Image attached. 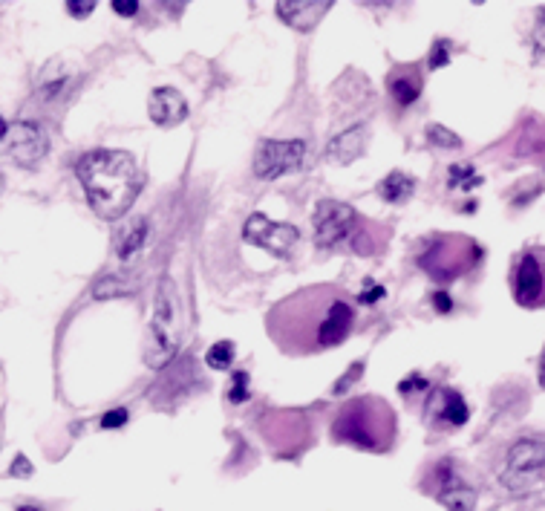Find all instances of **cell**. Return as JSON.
I'll return each instance as SVG.
<instances>
[{"label":"cell","mask_w":545,"mask_h":511,"mask_svg":"<svg viewBox=\"0 0 545 511\" xmlns=\"http://www.w3.org/2000/svg\"><path fill=\"white\" fill-rule=\"evenodd\" d=\"M64 6H67V12H70L73 18H87V15H90V12L96 9V3H93V0H87V3H78V0H67Z\"/></svg>","instance_id":"27"},{"label":"cell","mask_w":545,"mask_h":511,"mask_svg":"<svg viewBox=\"0 0 545 511\" xmlns=\"http://www.w3.org/2000/svg\"><path fill=\"white\" fill-rule=\"evenodd\" d=\"M502 486L514 494H534L545 488V442L520 439L511 445L502 471Z\"/></svg>","instance_id":"6"},{"label":"cell","mask_w":545,"mask_h":511,"mask_svg":"<svg viewBox=\"0 0 545 511\" xmlns=\"http://www.w3.org/2000/svg\"><path fill=\"white\" fill-rule=\"evenodd\" d=\"M182 330H185L182 298H179L174 278L165 275L156 286V298H153V318H150L145 347H142L145 364L153 367V370L171 364L176 353H179V347H182Z\"/></svg>","instance_id":"4"},{"label":"cell","mask_w":545,"mask_h":511,"mask_svg":"<svg viewBox=\"0 0 545 511\" xmlns=\"http://www.w3.org/2000/svg\"><path fill=\"white\" fill-rule=\"evenodd\" d=\"M70 81H73L70 67H67L64 61H50L47 70L38 76V96H41L44 102H52V99H58V96L64 93V87H67Z\"/></svg>","instance_id":"18"},{"label":"cell","mask_w":545,"mask_h":511,"mask_svg":"<svg viewBox=\"0 0 545 511\" xmlns=\"http://www.w3.org/2000/svg\"><path fill=\"white\" fill-rule=\"evenodd\" d=\"M534 52L545 58V9H540V18L534 26Z\"/></svg>","instance_id":"26"},{"label":"cell","mask_w":545,"mask_h":511,"mask_svg":"<svg viewBox=\"0 0 545 511\" xmlns=\"http://www.w3.org/2000/svg\"><path fill=\"white\" fill-rule=\"evenodd\" d=\"M482 260V249L468 234H436L424 243L419 266L436 283H450L468 275Z\"/></svg>","instance_id":"5"},{"label":"cell","mask_w":545,"mask_h":511,"mask_svg":"<svg viewBox=\"0 0 545 511\" xmlns=\"http://www.w3.org/2000/svg\"><path fill=\"white\" fill-rule=\"evenodd\" d=\"M246 382H248L246 373H237V376H234V390L228 393L231 402H243V399H246Z\"/></svg>","instance_id":"29"},{"label":"cell","mask_w":545,"mask_h":511,"mask_svg":"<svg viewBox=\"0 0 545 511\" xmlns=\"http://www.w3.org/2000/svg\"><path fill=\"white\" fill-rule=\"evenodd\" d=\"M47 148H50V139L35 122H18L6 133V151L24 168H35L47 156Z\"/></svg>","instance_id":"11"},{"label":"cell","mask_w":545,"mask_h":511,"mask_svg":"<svg viewBox=\"0 0 545 511\" xmlns=\"http://www.w3.org/2000/svg\"><path fill=\"white\" fill-rule=\"evenodd\" d=\"M355 330V307L338 286H303L277 301L266 333L283 356H315L341 347Z\"/></svg>","instance_id":"1"},{"label":"cell","mask_w":545,"mask_h":511,"mask_svg":"<svg viewBox=\"0 0 545 511\" xmlns=\"http://www.w3.org/2000/svg\"><path fill=\"white\" fill-rule=\"evenodd\" d=\"M332 9L329 0H280L277 3V15L289 26H295L298 32H309L321 21L323 15Z\"/></svg>","instance_id":"15"},{"label":"cell","mask_w":545,"mask_h":511,"mask_svg":"<svg viewBox=\"0 0 545 511\" xmlns=\"http://www.w3.org/2000/svg\"><path fill=\"white\" fill-rule=\"evenodd\" d=\"M110 6H113L116 15H122V18H133V15L139 12V3H136V0H133V3H130V0H113Z\"/></svg>","instance_id":"30"},{"label":"cell","mask_w":545,"mask_h":511,"mask_svg":"<svg viewBox=\"0 0 545 511\" xmlns=\"http://www.w3.org/2000/svg\"><path fill=\"white\" fill-rule=\"evenodd\" d=\"M439 486H436V497L447 511H473L476 506V494L471 486H465L456 471H450V465H439V474H436Z\"/></svg>","instance_id":"14"},{"label":"cell","mask_w":545,"mask_h":511,"mask_svg":"<svg viewBox=\"0 0 545 511\" xmlns=\"http://www.w3.org/2000/svg\"><path fill=\"white\" fill-rule=\"evenodd\" d=\"M387 87H390L393 99L401 107H407V104H413L422 96V76H419L416 67H396V73L390 76Z\"/></svg>","instance_id":"17"},{"label":"cell","mask_w":545,"mask_h":511,"mask_svg":"<svg viewBox=\"0 0 545 511\" xmlns=\"http://www.w3.org/2000/svg\"><path fill=\"white\" fill-rule=\"evenodd\" d=\"M433 304L439 307V312H450V309H453V301L447 298L445 292H436V295H433Z\"/></svg>","instance_id":"33"},{"label":"cell","mask_w":545,"mask_h":511,"mask_svg":"<svg viewBox=\"0 0 545 511\" xmlns=\"http://www.w3.org/2000/svg\"><path fill=\"white\" fill-rule=\"evenodd\" d=\"M427 139L433 142V148H445V151H453V148L462 145V139L456 133H450L447 128H442V125H430L427 128Z\"/></svg>","instance_id":"23"},{"label":"cell","mask_w":545,"mask_h":511,"mask_svg":"<svg viewBox=\"0 0 545 511\" xmlns=\"http://www.w3.org/2000/svg\"><path fill=\"white\" fill-rule=\"evenodd\" d=\"M133 289L136 286L130 281H124V278H104V281L93 286V298H99V301H104V298H119V295H130Z\"/></svg>","instance_id":"22"},{"label":"cell","mask_w":545,"mask_h":511,"mask_svg":"<svg viewBox=\"0 0 545 511\" xmlns=\"http://www.w3.org/2000/svg\"><path fill=\"white\" fill-rule=\"evenodd\" d=\"M413 188H416V182L413 177H407L404 171H393L387 179H381V185H378V197L381 200H387V203H404L410 194H413Z\"/></svg>","instance_id":"20"},{"label":"cell","mask_w":545,"mask_h":511,"mask_svg":"<svg viewBox=\"0 0 545 511\" xmlns=\"http://www.w3.org/2000/svg\"><path fill=\"white\" fill-rule=\"evenodd\" d=\"M482 177H476L473 174V165H450V185L456 188V185H462L465 191L473 188V185H479Z\"/></svg>","instance_id":"24"},{"label":"cell","mask_w":545,"mask_h":511,"mask_svg":"<svg viewBox=\"0 0 545 511\" xmlns=\"http://www.w3.org/2000/svg\"><path fill=\"white\" fill-rule=\"evenodd\" d=\"M332 439L358 451L384 454L396 442V413L378 396H355L338 410L332 422Z\"/></svg>","instance_id":"3"},{"label":"cell","mask_w":545,"mask_h":511,"mask_svg":"<svg viewBox=\"0 0 545 511\" xmlns=\"http://www.w3.org/2000/svg\"><path fill=\"white\" fill-rule=\"evenodd\" d=\"M18 511H41V509H35V506H21Z\"/></svg>","instance_id":"36"},{"label":"cell","mask_w":545,"mask_h":511,"mask_svg":"<svg viewBox=\"0 0 545 511\" xmlns=\"http://www.w3.org/2000/svg\"><path fill=\"white\" fill-rule=\"evenodd\" d=\"M540 387H545V350L543 356H540Z\"/></svg>","instance_id":"34"},{"label":"cell","mask_w":545,"mask_h":511,"mask_svg":"<svg viewBox=\"0 0 545 511\" xmlns=\"http://www.w3.org/2000/svg\"><path fill=\"white\" fill-rule=\"evenodd\" d=\"M447 61H450V41H436L433 50H430V67L439 70V67H445Z\"/></svg>","instance_id":"25"},{"label":"cell","mask_w":545,"mask_h":511,"mask_svg":"<svg viewBox=\"0 0 545 511\" xmlns=\"http://www.w3.org/2000/svg\"><path fill=\"white\" fill-rule=\"evenodd\" d=\"M6 133H9V125H6V119H3V116H0V139H3V136H6Z\"/></svg>","instance_id":"35"},{"label":"cell","mask_w":545,"mask_h":511,"mask_svg":"<svg viewBox=\"0 0 545 511\" xmlns=\"http://www.w3.org/2000/svg\"><path fill=\"white\" fill-rule=\"evenodd\" d=\"M367 286H370V289H367V292H361V301H364V304H375V301L384 295V289H381L375 281H367Z\"/></svg>","instance_id":"31"},{"label":"cell","mask_w":545,"mask_h":511,"mask_svg":"<svg viewBox=\"0 0 545 511\" xmlns=\"http://www.w3.org/2000/svg\"><path fill=\"white\" fill-rule=\"evenodd\" d=\"M367 125H355V128L344 130L341 136H335L329 145H326V159L335 162V165H352L358 156L364 154V145H367Z\"/></svg>","instance_id":"16"},{"label":"cell","mask_w":545,"mask_h":511,"mask_svg":"<svg viewBox=\"0 0 545 511\" xmlns=\"http://www.w3.org/2000/svg\"><path fill=\"white\" fill-rule=\"evenodd\" d=\"M306 159V145L292 139H263L254 154V174L260 179H277L298 171Z\"/></svg>","instance_id":"8"},{"label":"cell","mask_w":545,"mask_h":511,"mask_svg":"<svg viewBox=\"0 0 545 511\" xmlns=\"http://www.w3.org/2000/svg\"><path fill=\"white\" fill-rule=\"evenodd\" d=\"M148 240V217H136L127 229L116 237V255L122 260H133Z\"/></svg>","instance_id":"19"},{"label":"cell","mask_w":545,"mask_h":511,"mask_svg":"<svg viewBox=\"0 0 545 511\" xmlns=\"http://www.w3.org/2000/svg\"><path fill=\"white\" fill-rule=\"evenodd\" d=\"M312 226H315V243L329 249L341 240H347L352 229L358 226V214L355 208L347 203H338V200H321L315 205V214H312Z\"/></svg>","instance_id":"9"},{"label":"cell","mask_w":545,"mask_h":511,"mask_svg":"<svg viewBox=\"0 0 545 511\" xmlns=\"http://www.w3.org/2000/svg\"><path fill=\"white\" fill-rule=\"evenodd\" d=\"M511 289L522 309H545V246H531L517 257Z\"/></svg>","instance_id":"7"},{"label":"cell","mask_w":545,"mask_h":511,"mask_svg":"<svg viewBox=\"0 0 545 511\" xmlns=\"http://www.w3.org/2000/svg\"><path fill=\"white\" fill-rule=\"evenodd\" d=\"M243 237L251 246H260L277 257H289L292 246L300 240V231L289 223H272L266 214H251L243 226Z\"/></svg>","instance_id":"10"},{"label":"cell","mask_w":545,"mask_h":511,"mask_svg":"<svg viewBox=\"0 0 545 511\" xmlns=\"http://www.w3.org/2000/svg\"><path fill=\"white\" fill-rule=\"evenodd\" d=\"M234 344L231 341H217L208 353H205V364L211 367V370H228L231 364H234Z\"/></svg>","instance_id":"21"},{"label":"cell","mask_w":545,"mask_h":511,"mask_svg":"<svg viewBox=\"0 0 545 511\" xmlns=\"http://www.w3.org/2000/svg\"><path fill=\"white\" fill-rule=\"evenodd\" d=\"M75 174L87 194V203L101 220L124 217L145 188V174L127 151H90L75 162Z\"/></svg>","instance_id":"2"},{"label":"cell","mask_w":545,"mask_h":511,"mask_svg":"<svg viewBox=\"0 0 545 511\" xmlns=\"http://www.w3.org/2000/svg\"><path fill=\"white\" fill-rule=\"evenodd\" d=\"M124 422H127V410L116 408L101 419V428H122Z\"/></svg>","instance_id":"28"},{"label":"cell","mask_w":545,"mask_h":511,"mask_svg":"<svg viewBox=\"0 0 545 511\" xmlns=\"http://www.w3.org/2000/svg\"><path fill=\"white\" fill-rule=\"evenodd\" d=\"M12 474L15 477H29L32 474V465L26 462V457H18V460L12 462Z\"/></svg>","instance_id":"32"},{"label":"cell","mask_w":545,"mask_h":511,"mask_svg":"<svg viewBox=\"0 0 545 511\" xmlns=\"http://www.w3.org/2000/svg\"><path fill=\"white\" fill-rule=\"evenodd\" d=\"M148 116L150 122H156L159 128H174L188 119V102L174 87H159L150 93Z\"/></svg>","instance_id":"13"},{"label":"cell","mask_w":545,"mask_h":511,"mask_svg":"<svg viewBox=\"0 0 545 511\" xmlns=\"http://www.w3.org/2000/svg\"><path fill=\"white\" fill-rule=\"evenodd\" d=\"M427 422L433 428H462L471 416V410L465 405L462 393L453 387H436L427 399V410H424Z\"/></svg>","instance_id":"12"}]
</instances>
